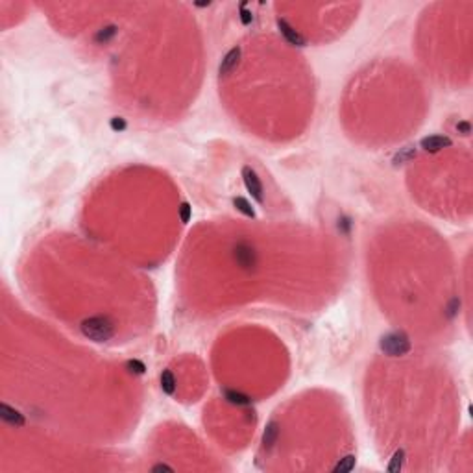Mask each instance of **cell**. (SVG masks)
Returning <instances> with one entry per match:
<instances>
[{"label":"cell","instance_id":"cell-1","mask_svg":"<svg viewBox=\"0 0 473 473\" xmlns=\"http://www.w3.org/2000/svg\"><path fill=\"white\" fill-rule=\"evenodd\" d=\"M83 336L94 342H108L115 336V324L108 316H91L85 318L80 325Z\"/></svg>","mask_w":473,"mask_h":473},{"label":"cell","instance_id":"cell-2","mask_svg":"<svg viewBox=\"0 0 473 473\" xmlns=\"http://www.w3.org/2000/svg\"><path fill=\"white\" fill-rule=\"evenodd\" d=\"M379 346H381L383 351L387 355H390V357H401V355L411 351V340H409V336L405 335V333H399V331L385 335L381 338Z\"/></svg>","mask_w":473,"mask_h":473},{"label":"cell","instance_id":"cell-3","mask_svg":"<svg viewBox=\"0 0 473 473\" xmlns=\"http://www.w3.org/2000/svg\"><path fill=\"white\" fill-rule=\"evenodd\" d=\"M233 257H235V262H237L242 270H248V272L255 270L257 262H259L255 248L251 244H248V242H237L233 248Z\"/></svg>","mask_w":473,"mask_h":473},{"label":"cell","instance_id":"cell-4","mask_svg":"<svg viewBox=\"0 0 473 473\" xmlns=\"http://www.w3.org/2000/svg\"><path fill=\"white\" fill-rule=\"evenodd\" d=\"M242 181L246 185V191L251 194V198L255 200L257 204H264V188H262L261 177L257 176V172L251 166L242 168Z\"/></svg>","mask_w":473,"mask_h":473},{"label":"cell","instance_id":"cell-5","mask_svg":"<svg viewBox=\"0 0 473 473\" xmlns=\"http://www.w3.org/2000/svg\"><path fill=\"white\" fill-rule=\"evenodd\" d=\"M240 56H242V52H240L239 46L231 48V50L224 56V59L220 61V67H218V74H220V78H228V76L231 74L237 67H239Z\"/></svg>","mask_w":473,"mask_h":473},{"label":"cell","instance_id":"cell-6","mask_svg":"<svg viewBox=\"0 0 473 473\" xmlns=\"http://www.w3.org/2000/svg\"><path fill=\"white\" fill-rule=\"evenodd\" d=\"M0 418H2V420H4L6 423L13 425V427H23L24 423H26V420H24L23 414H21L17 409L10 407L8 403L0 405Z\"/></svg>","mask_w":473,"mask_h":473},{"label":"cell","instance_id":"cell-7","mask_svg":"<svg viewBox=\"0 0 473 473\" xmlns=\"http://www.w3.org/2000/svg\"><path fill=\"white\" fill-rule=\"evenodd\" d=\"M277 28H279V32H281V35L285 37L291 45H294V46H305V39H303L302 35L298 34L296 30L292 28L291 24L287 23V21H283V19H277Z\"/></svg>","mask_w":473,"mask_h":473},{"label":"cell","instance_id":"cell-8","mask_svg":"<svg viewBox=\"0 0 473 473\" xmlns=\"http://www.w3.org/2000/svg\"><path fill=\"white\" fill-rule=\"evenodd\" d=\"M451 144H453L451 139L444 137V135H431V137L422 139V148L427 152H440L442 148H447Z\"/></svg>","mask_w":473,"mask_h":473},{"label":"cell","instance_id":"cell-9","mask_svg":"<svg viewBox=\"0 0 473 473\" xmlns=\"http://www.w3.org/2000/svg\"><path fill=\"white\" fill-rule=\"evenodd\" d=\"M277 438H279V423L270 422L264 427V433H262V447L270 451L277 444Z\"/></svg>","mask_w":473,"mask_h":473},{"label":"cell","instance_id":"cell-10","mask_svg":"<svg viewBox=\"0 0 473 473\" xmlns=\"http://www.w3.org/2000/svg\"><path fill=\"white\" fill-rule=\"evenodd\" d=\"M161 390L168 396L176 392V377L170 370H163V373H161Z\"/></svg>","mask_w":473,"mask_h":473},{"label":"cell","instance_id":"cell-11","mask_svg":"<svg viewBox=\"0 0 473 473\" xmlns=\"http://www.w3.org/2000/svg\"><path fill=\"white\" fill-rule=\"evenodd\" d=\"M233 206H235V209H237V211H240L242 215H246L248 218H255V211H253L251 204L246 198H242V196H237V198H233Z\"/></svg>","mask_w":473,"mask_h":473},{"label":"cell","instance_id":"cell-12","mask_svg":"<svg viewBox=\"0 0 473 473\" xmlns=\"http://www.w3.org/2000/svg\"><path fill=\"white\" fill-rule=\"evenodd\" d=\"M226 399H228L229 403L239 405V407H246V405L251 403V399L248 398V396H244V394H240V392H235V390H228V392H226Z\"/></svg>","mask_w":473,"mask_h":473},{"label":"cell","instance_id":"cell-13","mask_svg":"<svg viewBox=\"0 0 473 473\" xmlns=\"http://www.w3.org/2000/svg\"><path fill=\"white\" fill-rule=\"evenodd\" d=\"M403 462H405V451L398 449L396 453H394L392 462L388 464V471H399V469L403 467Z\"/></svg>","mask_w":473,"mask_h":473},{"label":"cell","instance_id":"cell-14","mask_svg":"<svg viewBox=\"0 0 473 473\" xmlns=\"http://www.w3.org/2000/svg\"><path fill=\"white\" fill-rule=\"evenodd\" d=\"M353 467H355V456L353 455H348V456H344L342 460L338 462V464H336L333 469H335V471L344 473V471H351Z\"/></svg>","mask_w":473,"mask_h":473},{"label":"cell","instance_id":"cell-15","mask_svg":"<svg viewBox=\"0 0 473 473\" xmlns=\"http://www.w3.org/2000/svg\"><path fill=\"white\" fill-rule=\"evenodd\" d=\"M128 368L131 373H144V370H146L141 360H128Z\"/></svg>","mask_w":473,"mask_h":473},{"label":"cell","instance_id":"cell-16","mask_svg":"<svg viewBox=\"0 0 473 473\" xmlns=\"http://www.w3.org/2000/svg\"><path fill=\"white\" fill-rule=\"evenodd\" d=\"M191 206H188L187 202H183L181 204V207H179V218H181V222L183 224H187L188 222V218H191Z\"/></svg>","mask_w":473,"mask_h":473},{"label":"cell","instance_id":"cell-17","mask_svg":"<svg viewBox=\"0 0 473 473\" xmlns=\"http://www.w3.org/2000/svg\"><path fill=\"white\" fill-rule=\"evenodd\" d=\"M456 130L460 131L462 135H469V131H471V128H469V122H466V120H462V122H458V124H456Z\"/></svg>","mask_w":473,"mask_h":473},{"label":"cell","instance_id":"cell-18","mask_svg":"<svg viewBox=\"0 0 473 473\" xmlns=\"http://www.w3.org/2000/svg\"><path fill=\"white\" fill-rule=\"evenodd\" d=\"M111 128H113V130H124V128H126V122H124L122 119H120V117H115V119L111 120Z\"/></svg>","mask_w":473,"mask_h":473},{"label":"cell","instance_id":"cell-19","mask_svg":"<svg viewBox=\"0 0 473 473\" xmlns=\"http://www.w3.org/2000/svg\"><path fill=\"white\" fill-rule=\"evenodd\" d=\"M161 469H168V471H172L170 466H165V464H159V466H154V471H161Z\"/></svg>","mask_w":473,"mask_h":473}]
</instances>
